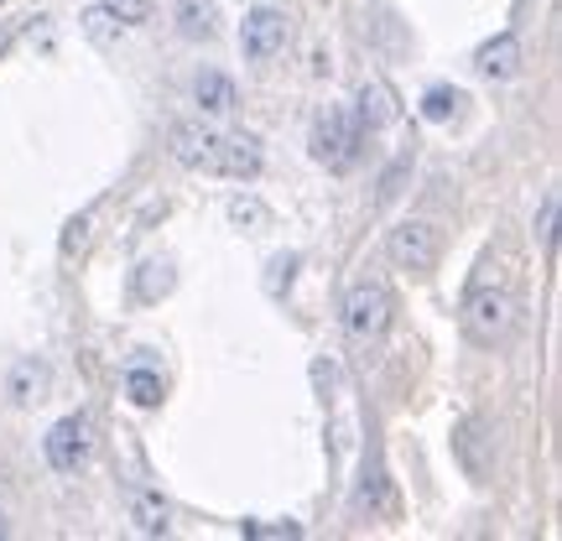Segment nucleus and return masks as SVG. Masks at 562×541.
I'll list each match as a JSON object with an SVG mask.
<instances>
[{
    "label": "nucleus",
    "instance_id": "obj_7",
    "mask_svg": "<svg viewBox=\"0 0 562 541\" xmlns=\"http://www.w3.org/2000/svg\"><path fill=\"white\" fill-rule=\"evenodd\" d=\"M240 47H245V58H256V63L277 58L281 47H286V16L271 11V5H256L240 26Z\"/></svg>",
    "mask_w": 562,
    "mask_h": 541
},
{
    "label": "nucleus",
    "instance_id": "obj_8",
    "mask_svg": "<svg viewBox=\"0 0 562 541\" xmlns=\"http://www.w3.org/2000/svg\"><path fill=\"white\" fill-rule=\"evenodd\" d=\"M474 68H480L484 79H510V74L521 68V37H516V32H501L495 42H484L480 53H474Z\"/></svg>",
    "mask_w": 562,
    "mask_h": 541
},
{
    "label": "nucleus",
    "instance_id": "obj_2",
    "mask_svg": "<svg viewBox=\"0 0 562 541\" xmlns=\"http://www.w3.org/2000/svg\"><path fill=\"white\" fill-rule=\"evenodd\" d=\"M516 328V286L505 277H480L463 297V334L474 343H501Z\"/></svg>",
    "mask_w": 562,
    "mask_h": 541
},
{
    "label": "nucleus",
    "instance_id": "obj_12",
    "mask_svg": "<svg viewBox=\"0 0 562 541\" xmlns=\"http://www.w3.org/2000/svg\"><path fill=\"white\" fill-rule=\"evenodd\" d=\"M199 104L209 115H229L235 110V83L224 79V74H203L199 79Z\"/></svg>",
    "mask_w": 562,
    "mask_h": 541
},
{
    "label": "nucleus",
    "instance_id": "obj_6",
    "mask_svg": "<svg viewBox=\"0 0 562 541\" xmlns=\"http://www.w3.org/2000/svg\"><path fill=\"white\" fill-rule=\"evenodd\" d=\"M47 463L58 469V474H79L89 453H94V421L89 417H63L53 421V432H47Z\"/></svg>",
    "mask_w": 562,
    "mask_h": 541
},
{
    "label": "nucleus",
    "instance_id": "obj_23",
    "mask_svg": "<svg viewBox=\"0 0 562 541\" xmlns=\"http://www.w3.org/2000/svg\"><path fill=\"white\" fill-rule=\"evenodd\" d=\"M83 240H89V214H83V219H74V224H68V235H63V256H74V250H79Z\"/></svg>",
    "mask_w": 562,
    "mask_h": 541
},
{
    "label": "nucleus",
    "instance_id": "obj_10",
    "mask_svg": "<svg viewBox=\"0 0 562 541\" xmlns=\"http://www.w3.org/2000/svg\"><path fill=\"white\" fill-rule=\"evenodd\" d=\"M131 521H136V531H146V537H161V531H167V500H161L157 489H136V495H131Z\"/></svg>",
    "mask_w": 562,
    "mask_h": 541
},
{
    "label": "nucleus",
    "instance_id": "obj_17",
    "mask_svg": "<svg viewBox=\"0 0 562 541\" xmlns=\"http://www.w3.org/2000/svg\"><path fill=\"white\" fill-rule=\"evenodd\" d=\"M292 271H297V256H277V261H271V277H266V292L281 297V286H292Z\"/></svg>",
    "mask_w": 562,
    "mask_h": 541
},
{
    "label": "nucleus",
    "instance_id": "obj_16",
    "mask_svg": "<svg viewBox=\"0 0 562 541\" xmlns=\"http://www.w3.org/2000/svg\"><path fill=\"white\" fill-rule=\"evenodd\" d=\"M459 104H463L459 89H427V94H422V115H427L432 125H442V121H453Z\"/></svg>",
    "mask_w": 562,
    "mask_h": 541
},
{
    "label": "nucleus",
    "instance_id": "obj_3",
    "mask_svg": "<svg viewBox=\"0 0 562 541\" xmlns=\"http://www.w3.org/2000/svg\"><path fill=\"white\" fill-rule=\"evenodd\" d=\"M360 136L364 125L349 115V110H328V115H318V125H313V157L328 167V172H349L355 161H360Z\"/></svg>",
    "mask_w": 562,
    "mask_h": 541
},
{
    "label": "nucleus",
    "instance_id": "obj_22",
    "mask_svg": "<svg viewBox=\"0 0 562 541\" xmlns=\"http://www.w3.org/2000/svg\"><path fill=\"white\" fill-rule=\"evenodd\" d=\"M542 245H547V250L558 245V199L542 203Z\"/></svg>",
    "mask_w": 562,
    "mask_h": 541
},
{
    "label": "nucleus",
    "instance_id": "obj_4",
    "mask_svg": "<svg viewBox=\"0 0 562 541\" xmlns=\"http://www.w3.org/2000/svg\"><path fill=\"white\" fill-rule=\"evenodd\" d=\"M385 256L396 261V271H412V277H427L442 256V235L438 224L427 219H406L391 229V240H385Z\"/></svg>",
    "mask_w": 562,
    "mask_h": 541
},
{
    "label": "nucleus",
    "instance_id": "obj_18",
    "mask_svg": "<svg viewBox=\"0 0 562 541\" xmlns=\"http://www.w3.org/2000/svg\"><path fill=\"white\" fill-rule=\"evenodd\" d=\"M167 286H172V277H167V266H140V297H161V292H167Z\"/></svg>",
    "mask_w": 562,
    "mask_h": 541
},
{
    "label": "nucleus",
    "instance_id": "obj_1",
    "mask_svg": "<svg viewBox=\"0 0 562 541\" xmlns=\"http://www.w3.org/2000/svg\"><path fill=\"white\" fill-rule=\"evenodd\" d=\"M172 157L203 178H261V146L250 136H235V131H214V125H172Z\"/></svg>",
    "mask_w": 562,
    "mask_h": 541
},
{
    "label": "nucleus",
    "instance_id": "obj_20",
    "mask_svg": "<svg viewBox=\"0 0 562 541\" xmlns=\"http://www.w3.org/2000/svg\"><path fill=\"white\" fill-rule=\"evenodd\" d=\"M229 219L235 224H266V208L256 199H235L229 203Z\"/></svg>",
    "mask_w": 562,
    "mask_h": 541
},
{
    "label": "nucleus",
    "instance_id": "obj_15",
    "mask_svg": "<svg viewBox=\"0 0 562 541\" xmlns=\"http://www.w3.org/2000/svg\"><path fill=\"white\" fill-rule=\"evenodd\" d=\"M125 396L136 406H157L161 402V375L157 370H125Z\"/></svg>",
    "mask_w": 562,
    "mask_h": 541
},
{
    "label": "nucleus",
    "instance_id": "obj_21",
    "mask_svg": "<svg viewBox=\"0 0 562 541\" xmlns=\"http://www.w3.org/2000/svg\"><path fill=\"white\" fill-rule=\"evenodd\" d=\"M240 531H245V537H302V526H292V521H286V526H256V521H245Z\"/></svg>",
    "mask_w": 562,
    "mask_h": 541
},
{
    "label": "nucleus",
    "instance_id": "obj_9",
    "mask_svg": "<svg viewBox=\"0 0 562 541\" xmlns=\"http://www.w3.org/2000/svg\"><path fill=\"white\" fill-rule=\"evenodd\" d=\"M360 125H370V131H381V125L396 121V94L385 89V83H364L360 89V115H355Z\"/></svg>",
    "mask_w": 562,
    "mask_h": 541
},
{
    "label": "nucleus",
    "instance_id": "obj_19",
    "mask_svg": "<svg viewBox=\"0 0 562 541\" xmlns=\"http://www.w3.org/2000/svg\"><path fill=\"white\" fill-rule=\"evenodd\" d=\"M110 11L121 16V26H140L151 16V0H110Z\"/></svg>",
    "mask_w": 562,
    "mask_h": 541
},
{
    "label": "nucleus",
    "instance_id": "obj_14",
    "mask_svg": "<svg viewBox=\"0 0 562 541\" xmlns=\"http://www.w3.org/2000/svg\"><path fill=\"white\" fill-rule=\"evenodd\" d=\"M42 385H47V370H42L37 360H21L16 370H11V385H5V391H11L16 402H37Z\"/></svg>",
    "mask_w": 562,
    "mask_h": 541
},
{
    "label": "nucleus",
    "instance_id": "obj_13",
    "mask_svg": "<svg viewBox=\"0 0 562 541\" xmlns=\"http://www.w3.org/2000/svg\"><path fill=\"white\" fill-rule=\"evenodd\" d=\"M83 37L110 47V42L121 37V16H115L110 5H89V11H83Z\"/></svg>",
    "mask_w": 562,
    "mask_h": 541
},
{
    "label": "nucleus",
    "instance_id": "obj_11",
    "mask_svg": "<svg viewBox=\"0 0 562 541\" xmlns=\"http://www.w3.org/2000/svg\"><path fill=\"white\" fill-rule=\"evenodd\" d=\"M178 32L188 42H209L214 37V5H203V0H182L178 5Z\"/></svg>",
    "mask_w": 562,
    "mask_h": 541
},
{
    "label": "nucleus",
    "instance_id": "obj_5",
    "mask_svg": "<svg viewBox=\"0 0 562 541\" xmlns=\"http://www.w3.org/2000/svg\"><path fill=\"white\" fill-rule=\"evenodd\" d=\"M391 323V292L381 281H355L349 297H344V328L355 343H375Z\"/></svg>",
    "mask_w": 562,
    "mask_h": 541
}]
</instances>
